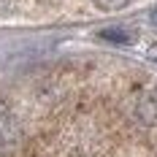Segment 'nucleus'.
<instances>
[{
    "instance_id": "nucleus-1",
    "label": "nucleus",
    "mask_w": 157,
    "mask_h": 157,
    "mask_svg": "<svg viewBox=\"0 0 157 157\" xmlns=\"http://www.w3.org/2000/svg\"><path fill=\"white\" fill-rule=\"evenodd\" d=\"M138 117L141 122H149V125L157 122V95H146L138 100Z\"/></svg>"
},
{
    "instance_id": "nucleus-3",
    "label": "nucleus",
    "mask_w": 157,
    "mask_h": 157,
    "mask_svg": "<svg viewBox=\"0 0 157 157\" xmlns=\"http://www.w3.org/2000/svg\"><path fill=\"white\" fill-rule=\"evenodd\" d=\"M100 35H103V38H109V41H122V44L130 41V35H125V30H103Z\"/></svg>"
},
{
    "instance_id": "nucleus-5",
    "label": "nucleus",
    "mask_w": 157,
    "mask_h": 157,
    "mask_svg": "<svg viewBox=\"0 0 157 157\" xmlns=\"http://www.w3.org/2000/svg\"><path fill=\"white\" fill-rule=\"evenodd\" d=\"M152 22H155V25H157V11H152Z\"/></svg>"
},
{
    "instance_id": "nucleus-2",
    "label": "nucleus",
    "mask_w": 157,
    "mask_h": 157,
    "mask_svg": "<svg viewBox=\"0 0 157 157\" xmlns=\"http://www.w3.org/2000/svg\"><path fill=\"white\" fill-rule=\"evenodd\" d=\"M130 0H95V6H100V8H106V11H117V8H122L127 6Z\"/></svg>"
},
{
    "instance_id": "nucleus-4",
    "label": "nucleus",
    "mask_w": 157,
    "mask_h": 157,
    "mask_svg": "<svg viewBox=\"0 0 157 157\" xmlns=\"http://www.w3.org/2000/svg\"><path fill=\"white\" fill-rule=\"evenodd\" d=\"M149 60H152V63H157V44H152V46H149Z\"/></svg>"
}]
</instances>
